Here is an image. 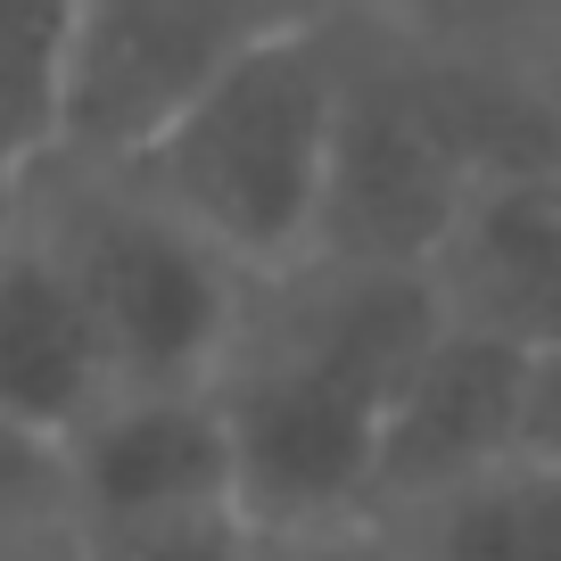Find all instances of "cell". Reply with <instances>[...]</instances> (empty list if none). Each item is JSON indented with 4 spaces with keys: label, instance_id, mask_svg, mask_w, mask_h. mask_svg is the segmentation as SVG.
I'll return each instance as SVG.
<instances>
[{
    "label": "cell",
    "instance_id": "obj_17",
    "mask_svg": "<svg viewBox=\"0 0 561 561\" xmlns=\"http://www.w3.org/2000/svg\"><path fill=\"white\" fill-rule=\"evenodd\" d=\"M528 83H537V100H545V124H553V158H561V34H545L537 50H528Z\"/></svg>",
    "mask_w": 561,
    "mask_h": 561
},
{
    "label": "cell",
    "instance_id": "obj_11",
    "mask_svg": "<svg viewBox=\"0 0 561 561\" xmlns=\"http://www.w3.org/2000/svg\"><path fill=\"white\" fill-rule=\"evenodd\" d=\"M371 25L430 50H488L520 58L545 34H561V0H371Z\"/></svg>",
    "mask_w": 561,
    "mask_h": 561
},
{
    "label": "cell",
    "instance_id": "obj_5",
    "mask_svg": "<svg viewBox=\"0 0 561 561\" xmlns=\"http://www.w3.org/2000/svg\"><path fill=\"white\" fill-rule=\"evenodd\" d=\"M58 455L75 528L240 512V455L215 380H124Z\"/></svg>",
    "mask_w": 561,
    "mask_h": 561
},
{
    "label": "cell",
    "instance_id": "obj_7",
    "mask_svg": "<svg viewBox=\"0 0 561 561\" xmlns=\"http://www.w3.org/2000/svg\"><path fill=\"white\" fill-rule=\"evenodd\" d=\"M430 289L471 331L561 355V158L488 165L430 264Z\"/></svg>",
    "mask_w": 561,
    "mask_h": 561
},
{
    "label": "cell",
    "instance_id": "obj_14",
    "mask_svg": "<svg viewBox=\"0 0 561 561\" xmlns=\"http://www.w3.org/2000/svg\"><path fill=\"white\" fill-rule=\"evenodd\" d=\"M264 561H404V537L380 512H355L322 528H264Z\"/></svg>",
    "mask_w": 561,
    "mask_h": 561
},
{
    "label": "cell",
    "instance_id": "obj_3",
    "mask_svg": "<svg viewBox=\"0 0 561 561\" xmlns=\"http://www.w3.org/2000/svg\"><path fill=\"white\" fill-rule=\"evenodd\" d=\"M25 215L91 298L116 380H215L224 371L248 298H256V273H240L158 191H140L124 165H50L25 191Z\"/></svg>",
    "mask_w": 561,
    "mask_h": 561
},
{
    "label": "cell",
    "instance_id": "obj_9",
    "mask_svg": "<svg viewBox=\"0 0 561 561\" xmlns=\"http://www.w3.org/2000/svg\"><path fill=\"white\" fill-rule=\"evenodd\" d=\"M388 528L404 537V561H561V462L528 446Z\"/></svg>",
    "mask_w": 561,
    "mask_h": 561
},
{
    "label": "cell",
    "instance_id": "obj_13",
    "mask_svg": "<svg viewBox=\"0 0 561 561\" xmlns=\"http://www.w3.org/2000/svg\"><path fill=\"white\" fill-rule=\"evenodd\" d=\"M42 520H67V455L18 421H0V528H42Z\"/></svg>",
    "mask_w": 561,
    "mask_h": 561
},
{
    "label": "cell",
    "instance_id": "obj_16",
    "mask_svg": "<svg viewBox=\"0 0 561 561\" xmlns=\"http://www.w3.org/2000/svg\"><path fill=\"white\" fill-rule=\"evenodd\" d=\"M0 561H75V528H67V520L0 528Z\"/></svg>",
    "mask_w": 561,
    "mask_h": 561
},
{
    "label": "cell",
    "instance_id": "obj_1",
    "mask_svg": "<svg viewBox=\"0 0 561 561\" xmlns=\"http://www.w3.org/2000/svg\"><path fill=\"white\" fill-rule=\"evenodd\" d=\"M446 306L430 273L298 264L256 280L215 397L240 455V512L256 528H322L371 512L397 388L438 339Z\"/></svg>",
    "mask_w": 561,
    "mask_h": 561
},
{
    "label": "cell",
    "instance_id": "obj_8",
    "mask_svg": "<svg viewBox=\"0 0 561 561\" xmlns=\"http://www.w3.org/2000/svg\"><path fill=\"white\" fill-rule=\"evenodd\" d=\"M116 388L124 380L100 314L18 198V224L0 240V421L34 430L42 446H67Z\"/></svg>",
    "mask_w": 561,
    "mask_h": 561
},
{
    "label": "cell",
    "instance_id": "obj_4",
    "mask_svg": "<svg viewBox=\"0 0 561 561\" xmlns=\"http://www.w3.org/2000/svg\"><path fill=\"white\" fill-rule=\"evenodd\" d=\"M280 25H298L280 0H75L58 165H133L215 75H231Z\"/></svg>",
    "mask_w": 561,
    "mask_h": 561
},
{
    "label": "cell",
    "instance_id": "obj_18",
    "mask_svg": "<svg viewBox=\"0 0 561 561\" xmlns=\"http://www.w3.org/2000/svg\"><path fill=\"white\" fill-rule=\"evenodd\" d=\"M298 25H355V18H371V0H280Z\"/></svg>",
    "mask_w": 561,
    "mask_h": 561
},
{
    "label": "cell",
    "instance_id": "obj_15",
    "mask_svg": "<svg viewBox=\"0 0 561 561\" xmlns=\"http://www.w3.org/2000/svg\"><path fill=\"white\" fill-rule=\"evenodd\" d=\"M528 446L561 462V355H537V404H528Z\"/></svg>",
    "mask_w": 561,
    "mask_h": 561
},
{
    "label": "cell",
    "instance_id": "obj_6",
    "mask_svg": "<svg viewBox=\"0 0 561 561\" xmlns=\"http://www.w3.org/2000/svg\"><path fill=\"white\" fill-rule=\"evenodd\" d=\"M528 404H537V355L446 314L438 339L421 347L413 380L397 388L371 512L397 520V512L430 504V495H455L462 479L528 455Z\"/></svg>",
    "mask_w": 561,
    "mask_h": 561
},
{
    "label": "cell",
    "instance_id": "obj_19",
    "mask_svg": "<svg viewBox=\"0 0 561 561\" xmlns=\"http://www.w3.org/2000/svg\"><path fill=\"white\" fill-rule=\"evenodd\" d=\"M9 224H18V191H0V240H9Z\"/></svg>",
    "mask_w": 561,
    "mask_h": 561
},
{
    "label": "cell",
    "instance_id": "obj_10",
    "mask_svg": "<svg viewBox=\"0 0 561 561\" xmlns=\"http://www.w3.org/2000/svg\"><path fill=\"white\" fill-rule=\"evenodd\" d=\"M75 0H0V191H34L67 158Z\"/></svg>",
    "mask_w": 561,
    "mask_h": 561
},
{
    "label": "cell",
    "instance_id": "obj_2",
    "mask_svg": "<svg viewBox=\"0 0 561 561\" xmlns=\"http://www.w3.org/2000/svg\"><path fill=\"white\" fill-rule=\"evenodd\" d=\"M339 107L347 25H280L231 75H215L124 174L207 231L240 273H298L322 248Z\"/></svg>",
    "mask_w": 561,
    "mask_h": 561
},
{
    "label": "cell",
    "instance_id": "obj_12",
    "mask_svg": "<svg viewBox=\"0 0 561 561\" xmlns=\"http://www.w3.org/2000/svg\"><path fill=\"white\" fill-rule=\"evenodd\" d=\"M75 561H264V528L248 520V512H182V520H133V528H75Z\"/></svg>",
    "mask_w": 561,
    "mask_h": 561
}]
</instances>
